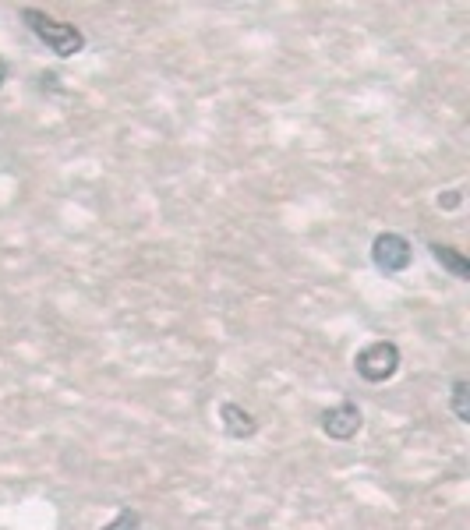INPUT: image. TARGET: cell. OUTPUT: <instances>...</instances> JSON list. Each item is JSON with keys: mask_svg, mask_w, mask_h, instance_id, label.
<instances>
[{"mask_svg": "<svg viewBox=\"0 0 470 530\" xmlns=\"http://www.w3.org/2000/svg\"><path fill=\"white\" fill-rule=\"evenodd\" d=\"M22 18L32 29V36H36L39 43L50 46L57 57H75V53L85 50V32L78 29V25L61 22V18L46 15V11H39V8H22Z\"/></svg>", "mask_w": 470, "mask_h": 530, "instance_id": "obj_1", "label": "cell"}, {"mask_svg": "<svg viewBox=\"0 0 470 530\" xmlns=\"http://www.w3.org/2000/svg\"><path fill=\"white\" fill-rule=\"evenodd\" d=\"M400 361H403L400 347H396L393 340H375L354 354V371L364 382L379 386V382H389L396 371H400Z\"/></svg>", "mask_w": 470, "mask_h": 530, "instance_id": "obj_2", "label": "cell"}, {"mask_svg": "<svg viewBox=\"0 0 470 530\" xmlns=\"http://www.w3.org/2000/svg\"><path fill=\"white\" fill-rule=\"evenodd\" d=\"M410 262H414V248H410V241L403 234H393V230H386V234H379L372 241V265L379 269L382 276L407 273Z\"/></svg>", "mask_w": 470, "mask_h": 530, "instance_id": "obj_3", "label": "cell"}, {"mask_svg": "<svg viewBox=\"0 0 470 530\" xmlns=\"http://www.w3.org/2000/svg\"><path fill=\"white\" fill-rule=\"evenodd\" d=\"M364 428V414L354 400H340L336 407L322 410V432L333 442H350Z\"/></svg>", "mask_w": 470, "mask_h": 530, "instance_id": "obj_4", "label": "cell"}, {"mask_svg": "<svg viewBox=\"0 0 470 530\" xmlns=\"http://www.w3.org/2000/svg\"><path fill=\"white\" fill-rule=\"evenodd\" d=\"M220 424H223V432H227L230 439H251V435L258 432L255 414H251L248 407H241V403H234V400L220 403Z\"/></svg>", "mask_w": 470, "mask_h": 530, "instance_id": "obj_5", "label": "cell"}, {"mask_svg": "<svg viewBox=\"0 0 470 530\" xmlns=\"http://www.w3.org/2000/svg\"><path fill=\"white\" fill-rule=\"evenodd\" d=\"M428 248H432V258L446 269L449 276H456V280H470V262L460 248H453V244H439V241H432Z\"/></svg>", "mask_w": 470, "mask_h": 530, "instance_id": "obj_6", "label": "cell"}, {"mask_svg": "<svg viewBox=\"0 0 470 530\" xmlns=\"http://www.w3.org/2000/svg\"><path fill=\"white\" fill-rule=\"evenodd\" d=\"M449 407H453L456 421H463V424L470 421V382L467 379H456L453 382V396H449Z\"/></svg>", "mask_w": 470, "mask_h": 530, "instance_id": "obj_7", "label": "cell"}, {"mask_svg": "<svg viewBox=\"0 0 470 530\" xmlns=\"http://www.w3.org/2000/svg\"><path fill=\"white\" fill-rule=\"evenodd\" d=\"M103 530H142V516H138L135 509H128V506H124L121 513H117L114 520H110Z\"/></svg>", "mask_w": 470, "mask_h": 530, "instance_id": "obj_8", "label": "cell"}, {"mask_svg": "<svg viewBox=\"0 0 470 530\" xmlns=\"http://www.w3.org/2000/svg\"><path fill=\"white\" fill-rule=\"evenodd\" d=\"M460 191H449V195H439V209H456L460 205Z\"/></svg>", "mask_w": 470, "mask_h": 530, "instance_id": "obj_9", "label": "cell"}, {"mask_svg": "<svg viewBox=\"0 0 470 530\" xmlns=\"http://www.w3.org/2000/svg\"><path fill=\"white\" fill-rule=\"evenodd\" d=\"M4 82H8V64H4V57H0V89H4Z\"/></svg>", "mask_w": 470, "mask_h": 530, "instance_id": "obj_10", "label": "cell"}]
</instances>
